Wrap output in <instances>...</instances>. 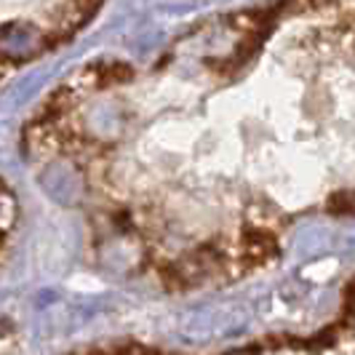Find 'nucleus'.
<instances>
[{"instance_id":"f257e3e1","label":"nucleus","mask_w":355,"mask_h":355,"mask_svg":"<svg viewBox=\"0 0 355 355\" xmlns=\"http://www.w3.org/2000/svg\"><path fill=\"white\" fill-rule=\"evenodd\" d=\"M284 137L355 153V0H251L147 56H96L43 99L24 153L75 163L225 139L259 153Z\"/></svg>"},{"instance_id":"f03ea898","label":"nucleus","mask_w":355,"mask_h":355,"mask_svg":"<svg viewBox=\"0 0 355 355\" xmlns=\"http://www.w3.org/2000/svg\"><path fill=\"white\" fill-rule=\"evenodd\" d=\"M110 0H0V80L67 49Z\"/></svg>"},{"instance_id":"7ed1b4c3","label":"nucleus","mask_w":355,"mask_h":355,"mask_svg":"<svg viewBox=\"0 0 355 355\" xmlns=\"http://www.w3.org/2000/svg\"><path fill=\"white\" fill-rule=\"evenodd\" d=\"M225 265H227V259H225V254H219L216 246H203L166 267L163 278L171 288H196V286L211 281L214 275H219Z\"/></svg>"},{"instance_id":"20e7f679","label":"nucleus","mask_w":355,"mask_h":355,"mask_svg":"<svg viewBox=\"0 0 355 355\" xmlns=\"http://www.w3.org/2000/svg\"><path fill=\"white\" fill-rule=\"evenodd\" d=\"M275 232L262 227H249L243 238V262L249 267H262L275 257Z\"/></svg>"},{"instance_id":"39448f33","label":"nucleus","mask_w":355,"mask_h":355,"mask_svg":"<svg viewBox=\"0 0 355 355\" xmlns=\"http://www.w3.org/2000/svg\"><path fill=\"white\" fill-rule=\"evenodd\" d=\"M345 307H347V313H355V281H350L347 291H345Z\"/></svg>"}]
</instances>
